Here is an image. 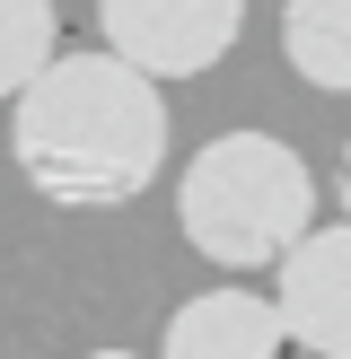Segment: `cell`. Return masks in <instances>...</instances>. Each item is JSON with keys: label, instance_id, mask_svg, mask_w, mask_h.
<instances>
[{"label": "cell", "instance_id": "cell-5", "mask_svg": "<svg viewBox=\"0 0 351 359\" xmlns=\"http://www.w3.org/2000/svg\"><path fill=\"white\" fill-rule=\"evenodd\" d=\"M158 351L167 359H272V351H290V325H281V298H255L237 280H220V290L185 298L167 316Z\"/></svg>", "mask_w": 351, "mask_h": 359}, {"label": "cell", "instance_id": "cell-2", "mask_svg": "<svg viewBox=\"0 0 351 359\" xmlns=\"http://www.w3.org/2000/svg\"><path fill=\"white\" fill-rule=\"evenodd\" d=\"M176 228L220 272H263L316 228V175L272 132H220L176 184Z\"/></svg>", "mask_w": 351, "mask_h": 359}, {"label": "cell", "instance_id": "cell-7", "mask_svg": "<svg viewBox=\"0 0 351 359\" xmlns=\"http://www.w3.org/2000/svg\"><path fill=\"white\" fill-rule=\"evenodd\" d=\"M53 53H62V18H53V0H0V97H18Z\"/></svg>", "mask_w": 351, "mask_h": 359}, {"label": "cell", "instance_id": "cell-3", "mask_svg": "<svg viewBox=\"0 0 351 359\" xmlns=\"http://www.w3.org/2000/svg\"><path fill=\"white\" fill-rule=\"evenodd\" d=\"M97 18L123 62L158 70V79H202V70L228 62L246 0H97Z\"/></svg>", "mask_w": 351, "mask_h": 359}, {"label": "cell", "instance_id": "cell-8", "mask_svg": "<svg viewBox=\"0 0 351 359\" xmlns=\"http://www.w3.org/2000/svg\"><path fill=\"white\" fill-rule=\"evenodd\" d=\"M333 202L351 210V140H343V167H333Z\"/></svg>", "mask_w": 351, "mask_h": 359}, {"label": "cell", "instance_id": "cell-1", "mask_svg": "<svg viewBox=\"0 0 351 359\" xmlns=\"http://www.w3.org/2000/svg\"><path fill=\"white\" fill-rule=\"evenodd\" d=\"M9 114V167L27 175L44 202L62 210H123L158 184L167 167V97H158V70L105 53H53L27 88H18Z\"/></svg>", "mask_w": 351, "mask_h": 359}, {"label": "cell", "instance_id": "cell-4", "mask_svg": "<svg viewBox=\"0 0 351 359\" xmlns=\"http://www.w3.org/2000/svg\"><path fill=\"white\" fill-rule=\"evenodd\" d=\"M272 272H281L272 298H281L290 342L316 351V359H351V219L343 228H307Z\"/></svg>", "mask_w": 351, "mask_h": 359}, {"label": "cell", "instance_id": "cell-6", "mask_svg": "<svg viewBox=\"0 0 351 359\" xmlns=\"http://www.w3.org/2000/svg\"><path fill=\"white\" fill-rule=\"evenodd\" d=\"M281 53L307 88L351 97V0H290L281 9Z\"/></svg>", "mask_w": 351, "mask_h": 359}]
</instances>
